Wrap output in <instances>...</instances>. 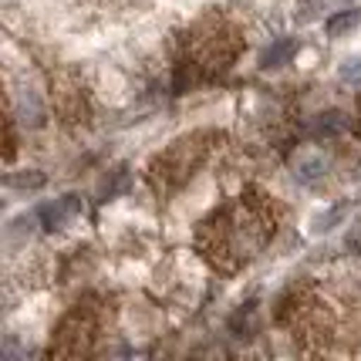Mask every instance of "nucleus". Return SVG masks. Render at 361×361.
Segmentation results:
<instances>
[{"label":"nucleus","mask_w":361,"mask_h":361,"mask_svg":"<svg viewBox=\"0 0 361 361\" xmlns=\"http://www.w3.org/2000/svg\"><path fill=\"white\" fill-rule=\"evenodd\" d=\"M283 209L274 203V196L247 189L216 213H209L196 230V250L203 260L220 274H236L257 260L277 236Z\"/></svg>","instance_id":"f257e3e1"},{"label":"nucleus","mask_w":361,"mask_h":361,"mask_svg":"<svg viewBox=\"0 0 361 361\" xmlns=\"http://www.w3.org/2000/svg\"><path fill=\"white\" fill-rule=\"evenodd\" d=\"M243 47V37L226 17L209 14L179 41V85L223 75Z\"/></svg>","instance_id":"f03ea898"},{"label":"nucleus","mask_w":361,"mask_h":361,"mask_svg":"<svg viewBox=\"0 0 361 361\" xmlns=\"http://www.w3.org/2000/svg\"><path fill=\"white\" fill-rule=\"evenodd\" d=\"M213 142H216L213 132H192V135L176 139L173 145H169L162 156H156V162L149 166V183H152L159 192L179 189L186 179H192V173L206 162Z\"/></svg>","instance_id":"7ed1b4c3"},{"label":"nucleus","mask_w":361,"mask_h":361,"mask_svg":"<svg viewBox=\"0 0 361 361\" xmlns=\"http://www.w3.org/2000/svg\"><path fill=\"white\" fill-rule=\"evenodd\" d=\"M94 338H98V311H94L92 304H78V307L61 321L58 338L51 341V355H58V358L92 355Z\"/></svg>","instance_id":"20e7f679"},{"label":"nucleus","mask_w":361,"mask_h":361,"mask_svg":"<svg viewBox=\"0 0 361 361\" xmlns=\"http://www.w3.org/2000/svg\"><path fill=\"white\" fill-rule=\"evenodd\" d=\"M294 176H298L304 186H314L317 179L324 176V162H321V159H304V162L298 166V173H294Z\"/></svg>","instance_id":"39448f33"},{"label":"nucleus","mask_w":361,"mask_h":361,"mask_svg":"<svg viewBox=\"0 0 361 361\" xmlns=\"http://www.w3.org/2000/svg\"><path fill=\"white\" fill-rule=\"evenodd\" d=\"M358 11H345V14H338V17H331L328 20V34L331 37H338L341 31H348V27H355L358 24Z\"/></svg>","instance_id":"423d86ee"},{"label":"nucleus","mask_w":361,"mask_h":361,"mask_svg":"<svg viewBox=\"0 0 361 361\" xmlns=\"http://www.w3.org/2000/svg\"><path fill=\"white\" fill-rule=\"evenodd\" d=\"M7 186H14V189H41V186H44V176H41V173L7 176Z\"/></svg>","instance_id":"0eeeda50"},{"label":"nucleus","mask_w":361,"mask_h":361,"mask_svg":"<svg viewBox=\"0 0 361 361\" xmlns=\"http://www.w3.org/2000/svg\"><path fill=\"white\" fill-rule=\"evenodd\" d=\"M341 81H351V85L361 88V58H348V61L341 64Z\"/></svg>","instance_id":"6e6552de"},{"label":"nucleus","mask_w":361,"mask_h":361,"mask_svg":"<svg viewBox=\"0 0 361 361\" xmlns=\"http://www.w3.org/2000/svg\"><path fill=\"white\" fill-rule=\"evenodd\" d=\"M290 51H294V41H281V44L274 47V51H267V54H264V64H277V61H283V58H287V54H290Z\"/></svg>","instance_id":"1a4fd4ad"},{"label":"nucleus","mask_w":361,"mask_h":361,"mask_svg":"<svg viewBox=\"0 0 361 361\" xmlns=\"http://www.w3.org/2000/svg\"><path fill=\"white\" fill-rule=\"evenodd\" d=\"M348 250H351V253H361V226H355V230L348 233Z\"/></svg>","instance_id":"9d476101"},{"label":"nucleus","mask_w":361,"mask_h":361,"mask_svg":"<svg viewBox=\"0 0 361 361\" xmlns=\"http://www.w3.org/2000/svg\"><path fill=\"white\" fill-rule=\"evenodd\" d=\"M358 132H361V122H358Z\"/></svg>","instance_id":"9b49d317"}]
</instances>
